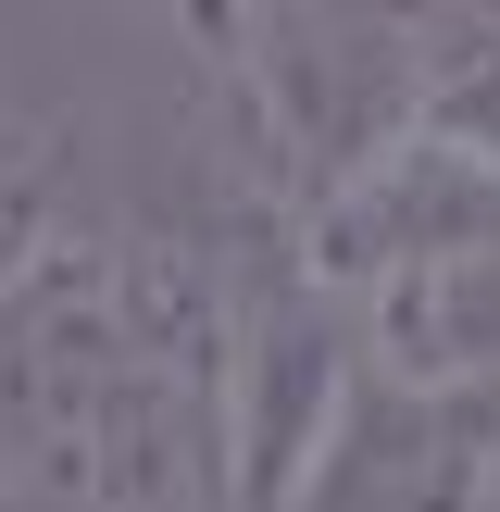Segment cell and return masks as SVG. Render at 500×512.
<instances>
[{"instance_id": "1", "label": "cell", "mask_w": 500, "mask_h": 512, "mask_svg": "<svg viewBox=\"0 0 500 512\" xmlns=\"http://www.w3.org/2000/svg\"><path fill=\"white\" fill-rule=\"evenodd\" d=\"M0 488L50 512H225V250L50 238L0 300Z\"/></svg>"}, {"instance_id": "2", "label": "cell", "mask_w": 500, "mask_h": 512, "mask_svg": "<svg viewBox=\"0 0 500 512\" xmlns=\"http://www.w3.org/2000/svg\"><path fill=\"white\" fill-rule=\"evenodd\" d=\"M363 375L425 400H500V250H450V263L388 275L375 300H350Z\"/></svg>"}, {"instance_id": "3", "label": "cell", "mask_w": 500, "mask_h": 512, "mask_svg": "<svg viewBox=\"0 0 500 512\" xmlns=\"http://www.w3.org/2000/svg\"><path fill=\"white\" fill-rule=\"evenodd\" d=\"M400 125H425L500 188V13H413V113Z\"/></svg>"}]
</instances>
